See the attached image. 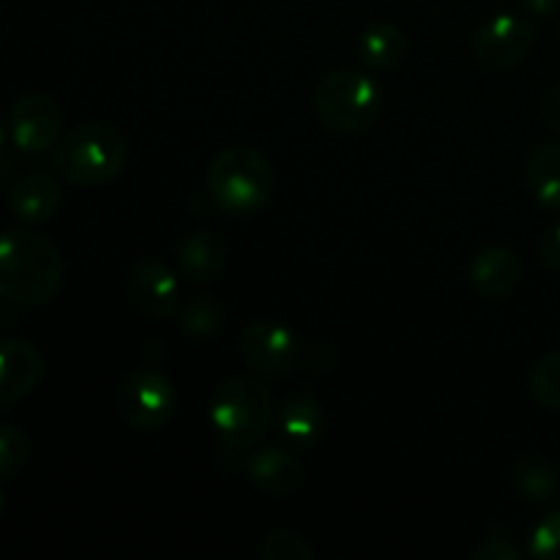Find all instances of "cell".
<instances>
[{"label": "cell", "mask_w": 560, "mask_h": 560, "mask_svg": "<svg viewBox=\"0 0 560 560\" xmlns=\"http://www.w3.org/2000/svg\"><path fill=\"white\" fill-rule=\"evenodd\" d=\"M512 487L523 501L528 503H547L558 498L560 492V474L541 457H523L514 465Z\"/></svg>", "instance_id": "19"}, {"label": "cell", "mask_w": 560, "mask_h": 560, "mask_svg": "<svg viewBox=\"0 0 560 560\" xmlns=\"http://www.w3.org/2000/svg\"><path fill=\"white\" fill-rule=\"evenodd\" d=\"M60 206V186L52 175L31 173L14 184L9 195V208L20 222L44 224L55 217Z\"/></svg>", "instance_id": "16"}, {"label": "cell", "mask_w": 560, "mask_h": 560, "mask_svg": "<svg viewBox=\"0 0 560 560\" xmlns=\"http://www.w3.org/2000/svg\"><path fill=\"white\" fill-rule=\"evenodd\" d=\"M3 145H5V129H3V124H0V184H3V180L9 178V173H11V162L5 159Z\"/></svg>", "instance_id": "29"}, {"label": "cell", "mask_w": 560, "mask_h": 560, "mask_svg": "<svg viewBox=\"0 0 560 560\" xmlns=\"http://www.w3.org/2000/svg\"><path fill=\"white\" fill-rule=\"evenodd\" d=\"M0 514H3V492H0Z\"/></svg>", "instance_id": "30"}, {"label": "cell", "mask_w": 560, "mask_h": 560, "mask_svg": "<svg viewBox=\"0 0 560 560\" xmlns=\"http://www.w3.org/2000/svg\"><path fill=\"white\" fill-rule=\"evenodd\" d=\"M539 257L547 268L560 273V222L552 224L539 241Z\"/></svg>", "instance_id": "26"}, {"label": "cell", "mask_w": 560, "mask_h": 560, "mask_svg": "<svg viewBox=\"0 0 560 560\" xmlns=\"http://www.w3.org/2000/svg\"><path fill=\"white\" fill-rule=\"evenodd\" d=\"M470 558L474 560H520L523 558V552H520L509 539H487L485 545L476 547L474 556Z\"/></svg>", "instance_id": "25"}, {"label": "cell", "mask_w": 560, "mask_h": 560, "mask_svg": "<svg viewBox=\"0 0 560 560\" xmlns=\"http://www.w3.org/2000/svg\"><path fill=\"white\" fill-rule=\"evenodd\" d=\"M44 375V359L31 342L3 339L0 342V408L22 402Z\"/></svg>", "instance_id": "11"}, {"label": "cell", "mask_w": 560, "mask_h": 560, "mask_svg": "<svg viewBox=\"0 0 560 560\" xmlns=\"http://www.w3.org/2000/svg\"><path fill=\"white\" fill-rule=\"evenodd\" d=\"M238 350L246 364L271 377L290 375L301 361L299 337L277 320H252L241 331Z\"/></svg>", "instance_id": "7"}, {"label": "cell", "mask_w": 560, "mask_h": 560, "mask_svg": "<svg viewBox=\"0 0 560 560\" xmlns=\"http://www.w3.org/2000/svg\"><path fill=\"white\" fill-rule=\"evenodd\" d=\"M536 47V31L528 20L517 14H498L479 27L474 38V52L487 69H514Z\"/></svg>", "instance_id": "8"}, {"label": "cell", "mask_w": 560, "mask_h": 560, "mask_svg": "<svg viewBox=\"0 0 560 560\" xmlns=\"http://www.w3.org/2000/svg\"><path fill=\"white\" fill-rule=\"evenodd\" d=\"M383 91L370 74L353 69L328 71L315 88V115L337 135H361L383 113Z\"/></svg>", "instance_id": "5"}, {"label": "cell", "mask_w": 560, "mask_h": 560, "mask_svg": "<svg viewBox=\"0 0 560 560\" xmlns=\"http://www.w3.org/2000/svg\"><path fill=\"white\" fill-rule=\"evenodd\" d=\"M257 556L262 560H312L315 550L306 545L304 536L293 534V530H273L260 541Z\"/></svg>", "instance_id": "23"}, {"label": "cell", "mask_w": 560, "mask_h": 560, "mask_svg": "<svg viewBox=\"0 0 560 560\" xmlns=\"http://www.w3.org/2000/svg\"><path fill=\"white\" fill-rule=\"evenodd\" d=\"M520 279H523V262L506 246H485L470 260V284L485 299H509L517 290Z\"/></svg>", "instance_id": "13"}, {"label": "cell", "mask_w": 560, "mask_h": 560, "mask_svg": "<svg viewBox=\"0 0 560 560\" xmlns=\"http://www.w3.org/2000/svg\"><path fill=\"white\" fill-rule=\"evenodd\" d=\"M525 184L541 206L560 211V142H547L530 153Z\"/></svg>", "instance_id": "18"}, {"label": "cell", "mask_w": 560, "mask_h": 560, "mask_svg": "<svg viewBox=\"0 0 560 560\" xmlns=\"http://www.w3.org/2000/svg\"><path fill=\"white\" fill-rule=\"evenodd\" d=\"M228 326V312L213 295H197L180 312V328L195 339H208Z\"/></svg>", "instance_id": "20"}, {"label": "cell", "mask_w": 560, "mask_h": 560, "mask_svg": "<svg viewBox=\"0 0 560 560\" xmlns=\"http://www.w3.org/2000/svg\"><path fill=\"white\" fill-rule=\"evenodd\" d=\"M273 410L277 399L266 383L249 375H233L213 392L211 424L224 446L244 452L266 435Z\"/></svg>", "instance_id": "4"}, {"label": "cell", "mask_w": 560, "mask_h": 560, "mask_svg": "<svg viewBox=\"0 0 560 560\" xmlns=\"http://www.w3.org/2000/svg\"><path fill=\"white\" fill-rule=\"evenodd\" d=\"M304 465L293 452L277 446H262L246 459V479L268 498H288L304 485Z\"/></svg>", "instance_id": "12"}, {"label": "cell", "mask_w": 560, "mask_h": 560, "mask_svg": "<svg viewBox=\"0 0 560 560\" xmlns=\"http://www.w3.org/2000/svg\"><path fill=\"white\" fill-rule=\"evenodd\" d=\"M277 424L295 448H312L326 435V410L312 394L295 392L279 405Z\"/></svg>", "instance_id": "14"}, {"label": "cell", "mask_w": 560, "mask_h": 560, "mask_svg": "<svg viewBox=\"0 0 560 560\" xmlns=\"http://www.w3.org/2000/svg\"><path fill=\"white\" fill-rule=\"evenodd\" d=\"M31 459V438L20 427L0 424V479H14Z\"/></svg>", "instance_id": "22"}, {"label": "cell", "mask_w": 560, "mask_h": 560, "mask_svg": "<svg viewBox=\"0 0 560 560\" xmlns=\"http://www.w3.org/2000/svg\"><path fill=\"white\" fill-rule=\"evenodd\" d=\"M528 392L545 408L560 410V350L536 361L528 375Z\"/></svg>", "instance_id": "21"}, {"label": "cell", "mask_w": 560, "mask_h": 560, "mask_svg": "<svg viewBox=\"0 0 560 560\" xmlns=\"http://www.w3.org/2000/svg\"><path fill=\"white\" fill-rule=\"evenodd\" d=\"M359 55L370 69L392 71L408 55V36L394 22H372L359 38Z\"/></svg>", "instance_id": "17"}, {"label": "cell", "mask_w": 560, "mask_h": 560, "mask_svg": "<svg viewBox=\"0 0 560 560\" xmlns=\"http://www.w3.org/2000/svg\"><path fill=\"white\" fill-rule=\"evenodd\" d=\"M129 159L124 135L107 124H80L52 148V167L66 184L102 186L118 178Z\"/></svg>", "instance_id": "3"}, {"label": "cell", "mask_w": 560, "mask_h": 560, "mask_svg": "<svg viewBox=\"0 0 560 560\" xmlns=\"http://www.w3.org/2000/svg\"><path fill=\"white\" fill-rule=\"evenodd\" d=\"M175 388L167 375L156 370H131L115 392V410L120 421L137 432H156L175 416Z\"/></svg>", "instance_id": "6"}, {"label": "cell", "mask_w": 560, "mask_h": 560, "mask_svg": "<svg viewBox=\"0 0 560 560\" xmlns=\"http://www.w3.org/2000/svg\"><path fill=\"white\" fill-rule=\"evenodd\" d=\"M530 556L539 560H560V509L536 525L530 536Z\"/></svg>", "instance_id": "24"}, {"label": "cell", "mask_w": 560, "mask_h": 560, "mask_svg": "<svg viewBox=\"0 0 560 560\" xmlns=\"http://www.w3.org/2000/svg\"><path fill=\"white\" fill-rule=\"evenodd\" d=\"M178 279L164 262L140 260L129 273V299L145 317L162 320L178 310Z\"/></svg>", "instance_id": "10"}, {"label": "cell", "mask_w": 560, "mask_h": 560, "mask_svg": "<svg viewBox=\"0 0 560 560\" xmlns=\"http://www.w3.org/2000/svg\"><path fill=\"white\" fill-rule=\"evenodd\" d=\"M230 249L224 244L222 235L208 233V230H200V233H191L180 241L178 246V268L186 279L191 282H213V279L222 277L224 266H228Z\"/></svg>", "instance_id": "15"}, {"label": "cell", "mask_w": 560, "mask_h": 560, "mask_svg": "<svg viewBox=\"0 0 560 560\" xmlns=\"http://www.w3.org/2000/svg\"><path fill=\"white\" fill-rule=\"evenodd\" d=\"M208 191L228 217H252L271 202L277 173L260 151L249 145L224 148L208 167Z\"/></svg>", "instance_id": "2"}, {"label": "cell", "mask_w": 560, "mask_h": 560, "mask_svg": "<svg viewBox=\"0 0 560 560\" xmlns=\"http://www.w3.org/2000/svg\"><path fill=\"white\" fill-rule=\"evenodd\" d=\"M63 288V260L47 235L33 230L0 233V299L20 306H44Z\"/></svg>", "instance_id": "1"}, {"label": "cell", "mask_w": 560, "mask_h": 560, "mask_svg": "<svg viewBox=\"0 0 560 560\" xmlns=\"http://www.w3.org/2000/svg\"><path fill=\"white\" fill-rule=\"evenodd\" d=\"M541 118H545L547 129L560 135V82L556 88H550L545 93V98H541Z\"/></svg>", "instance_id": "27"}, {"label": "cell", "mask_w": 560, "mask_h": 560, "mask_svg": "<svg viewBox=\"0 0 560 560\" xmlns=\"http://www.w3.org/2000/svg\"><path fill=\"white\" fill-rule=\"evenodd\" d=\"M520 9H523L528 16L541 20V16L556 14L560 9V0H520Z\"/></svg>", "instance_id": "28"}, {"label": "cell", "mask_w": 560, "mask_h": 560, "mask_svg": "<svg viewBox=\"0 0 560 560\" xmlns=\"http://www.w3.org/2000/svg\"><path fill=\"white\" fill-rule=\"evenodd\" d=\"M9 129L22 153H44L60 140L63 109L47 93H25L11 107Z\"/></svg>", "instance_id": "9"}]
</instances>
